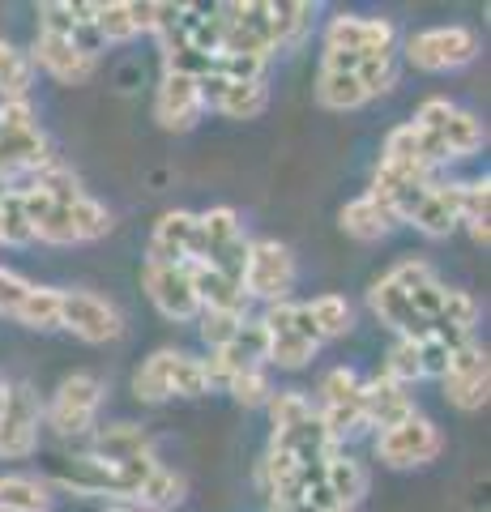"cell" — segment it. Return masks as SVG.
<instances>
[{"label": "cell", "mask_w": 491, "mask_h": 512, "mask_svg": "<svg viewBox=\"0 0 491 512\" xmlns=\"http://www.w3.org/2000/svg\"><path fill=\"white\" fill-rule=\"evenodd\" d=\"M18 325L39 329V333L60 329V291H47V286H35V295L26 299V308H22V316H18Z\"/></svg>", "instance_id": "e575fe53"}, {"label": "cell", "mask_w": 491, "mask_h": 512, "mask_svg": "<svg viewBox=\"0 0 491 512\" xmlns=\"http://www.w3.org/2000/svg\"><path fill=\"white\" fill-rule=\"evenodd\" d=\"M487 214H491V184L487 180H466L462 184V205H457V227H466L474 244L487 248Z\"/></svg>", "instance_id": "d6a6232c"}, {"label": "cell", "mask_w": 491, "mask_h": 512, "mask_svg": "<svg viewBox=\"0 0 491 512\" xmlns=\"http://www.w3.org/2000/svg\"><path fill=\"white\" fill-rule=\"evenodd\" d=\"M359 393H363V380L351 372V367H334L325 380H321V406H316V419L329 431V440H346L363 427V406H359Z\"/></svg>", "instance_id": "30bf717a"}, {"label": "cell", "mask_w": 491, "mask_h": 512, "mask_svg": "<svg viewBox=\"0 0 491 512\" xmlns=\"http://www.w3.org/2000/svg\"><path fill=\"white\" fill-rule=\"evenodd\" d=\"M184 491L188 483L176 474V470H167V466H158L150 478H146V487H141L137 495V508L141 512H163V508H176L184 500Z\"/></svg>", "instance_id": "836d02e7"}, {"label": "cell", "mask_w": 491, "mask_h": 512, "mask_svg": "<svg viewBox=\"0 0 491 512\" xmlns=\"http://www.w3.org/2000/svg\"><path fill=\"white\" fill-rule=\"evenodd\" d=\"M35 90V64L22 47H13L9 39H0V99L5 103H26Z\"/></svg>", "instance_id": "f1b7e54d"}, {"label": "cell", "mask_w": 491, "mask_h": 512, "mask_svg": "<svg viewBox=\"0 0 491 512\" xmlns=\"http://www.w3.org/2000/svg\"><path fill=\"white\" fill-rule=\"evenodd\" d=\"M39 444V397L30 384H9L5 410H0V457L22 461Z\"/></svg>", "instance_id": "8fae6325"}, {"label": "cell", "mask_w": 491, "mask_h": 512, "mask_svg": "<svg viewBox=\"0 0 491 512\" xmlns=\"http://www.w3.org/2000/svg\"><path fill=\"white\" fill-rule=\"evenodd\" d=\"M304 312L312 320V329H316V338L329 342V338H342V333H351L355 325V312H351V303H346L342 295H316L312 303H304Z\"/></svg>", "instance_id": "1f68e13d"}, {"label": "cell", "mask_w": 491, "mask_h": 512, "mask_svg": "<svg viewBox=\"0 0 491 512\" xmlns=\"http://www.w3.org/2000/svg\"><path fill=\"white\" fill-rule=\"evenodd\" d=\"M398 43V26L389 18H355V13H338L325 26V47L334 52H355V56H376V52H393Z\"/></svg>", "instance_id": "9a60e30c"}, {"label": "cell", "mask_w": 491, "mask_h": 512, "mask_svg": "<svg viewBox=\"0 0 491 512\" xmlns=\"http://www.w3.org/2000/svg\"><path fill=\"white\" fill-rule=\"evenodd\" d=\"M197 252V214L188 210H171L154 222L150 235V252L146 261H163V265H188Z\"/></svg>", "instance_id": "7402d4cb"}, {"label": "cell", "mask_w": 491, "mask_h": 512, "mask_svg": "<svg viewBox=\"0 0 491 512\" xmlns=\"http://www.w3.org/2000/svg\"><path fill=\"white\" fill-rule=\"evenodd\" d=\"M52 508V487L30 474L0 478V512H47Z\"/></svg>", "instance_id": "4dcf8cb0"}, {"label": "cell", "mask_w": 491, "mask_h": 512, "mask_svg": "<svg viewBox=\"0 0 491 512\" xmlns=\"http://www.w3.org/2000/svg\"><path fill=\"white\" fill-rule=\"evenodd\" d=\"M90 18L99 26L103 43H129L137 35H154L158 5H141V0H107V5H90Z\"/></svg>", "instance_id": "d6986e66"}, {"label": "cell", "mask_w": 491, "mask_h": 512, "mask_svg": "<svg viewBox=\"0 0 491 512\" xmlns=\"http://www.w3.org/2000/svg\"><path fill=\"white\" fill-rule=\"evenodd\" d=\"M0 235H5L9 248H22V244H35L26 227V214H22V197L18 192H0Z\"/></svg>", "instance_id": "8d00e7d4"}, {"label": "cell", "mask_w": 491, "mask_h": 512, "mask_svg": "<svg viewBox=\"0 0 491 512\" xmlns=\"http://www.w3.org/2000/svg\"><path fill=\"white\" fill-rule=\"evenodd\" d=\"M99 406H103V380L90 372H73L60 380L52 406H47V427L56 436H86L94 419H99Z\"/></svg>", "instance_id": "ba28073f"}, {"label": "cell", "mask_w": 491, "mask_h": 512, "mask_svg": "<svg viewBox=\"0 0 491 512\" xmlns=\"http://www.w3.org/2000/svg\"><path fill=\"white\" fill-rule=\"evenodd\" d=\"M39 30L65 35L69 43H77L94 60H99V52L107 47L99 26H94V18H90V5H73V0H47V5H39Z\"/></svg>", "instance_id": "ffe728a7"}, {"label": "cell", "mask_w": 491, "mask_h": 512, "mask_svg": "<svg viewBox=\"0 0 491 512\" xmlns=\"http://www.w3.org/2000/svg\"><path fill=\"white\" fill-rule=\"evenodd\" d=\"M30 64H39L43 73H52L56 82H65V86H82L94 77V69H99V60L86 56L82 47L69 43L65 35H52V30H35Z\"/></svg>", "instance_id": "2e32d148"}, {"label": "cell", "mask_w": 491, "mask_h": 512, "mask_svg": "<svg viewBox=\"0 0 491 512\" xmlns=\"http://www.w3.org/2000/svg\"><path fill=\"white\" fill-rule=\"evenodd\" d=\"M359 406H363V427H380V431L415 414V402H410L406 384L389 380V376H376V380L363 384Z\"/></svg>", "instance_id": "603a6c76"}, {"label": "cell", "mask_w": 491, "mask_h": 512, "mask_svg": "<svg viewBox=\"0 0 491 512\" xmlns=\"http://www.w3.org/2000/svg\"><path fill=\"white\" fill-rule=\"evenodd\" d=\"M479 56V35L470 26H432L406 39V60L423 73H449Z\"/></svg>", "instance_id": "8992f818"}, {"label": "cell", "mask_w": 491, "mask_h": 512, "mask_svg": "<svg viewBox=\"0 0 491 512\" xmlns=\"http://www.w3.org/2000/svg\"><path fill=\"white\" fill-rule=\"evenodd\" d=\"M244 244V227H240V214L227 210V205H214V210L197 214V252L193 261H218L227 256L231 248Z\"/></svg>", "instance_id": "cb8c5ba5"}, {"label": "cell", "mask_w": 491, "mask_h": 512, "mask_svg": "<svg viewBox=\"0 0 491 512\" xmlns=\"http://www.w3.org/2000/svg\"><path fill=\"white\" fill-rule=\"evenodd\" d=\"M30 295H35V282H26L22 274H13V269L0 265V316H13V320H18Z\"/></svg>", "instance_id": "74e56055"}, {"label": "cell", "mask_w": 491, "mask_h": 512, "mask_svg": "<svg viewBox=\"0 0 491 512\" xmlns=\"http://www.w3.org/2000/svg\"><path fill=\"white\" fill-rule=\"evenodd\" d=\"M60 329H69L73 338H82L90 346L116 342L124 333V316L116 303H107L103 295L90 291H60Z\"/></svg>", "instance_id": "9c48e42d"}, {"label": "cell", "mask_w": 491, "mask_h": 512, "mask_svg": "<svg viewBox=\"0 0 491 512\" xmlns=\"http://www.w3.org/2000/svg\"><path fill=\"white\" fill-rule=\"evenodd\" d=\"M265 329H261V320H244L240 333H235L231 342H223L218 350H210V359H201L205 363V376H210V389L214 384H227L235 376H244V372H257V367L265 363Z\"/></svg>", "instance_id": "5bb4252c"}, {"label": "cell", "mask_w": 491, "mask_h": 512, "mask_svg": "<svg viewBox=\"0 0 491 512\" xmlns=\"http://www.w3.org/2000/svg\"><path fill=\"white\" fill-rule=\"evenodd\" d=\"M321 478H325V495L334 508H355L363 495H368V470H363L355 457L338 453V448L325 457Z\"/></svg>", "instance_id": "484cf974"}, {"label": "cell", "mask_w": 491, "mask_h": 512, "mask_svg": "<svg viewBox=\"0 0 491 512\" xmlns=\"http://www.w3.org/2000/svg\"><path fill=\"white\" fill-rule=\"evenodd\" d=\"M316 103L325 111H355L368 103V94H363L355 69H334V64H321V73H316Z\"/></svg>", "instance_id": "83f0119b"}, {"label": "cell", "mask_w": 491, "mask_h": 512, "mask_svg": "<svg viewBox=\"0 0 491 512\" xmlns=\"http://www.w3.org/2000/svg\"><path fill=\"white\" fill-rule=\"evenodd\" d=\"M90 453L103 457V461H129V457H150L154 444L137 423H112V427L99 431V440H94Z\"/></svg>", "instance_id": "f546056e"}, {"label": "cell", "mask_w": 491, "mask_h": 512, "mask_svg": "<svg viewBox=\"0 0 491 512\" xmlns=\"http://www.w3.org/2000/svg\"><path fill=\"white\" fill-rule=\"evenodd\" d=\"M368 303H372V312L380 316V325H389L398 338H423V320L415 316V308H410V299L398 282H393V274H385L380 282H372V291H368Z\"/></svg>", "instance_id": "d4e9b609"}, {"label": "cell", "mask_w": 491, "mask_h": 512, "mask_svg": "<svg viewBox=\"0 0 491 512\" xmlns=\"http://www.w3.org/2000/svg\"><path fill=\"white\" fill-rule=\"evenodd\" d=\"M410 124H415L419 133H427V141H432L445 158H470L487 141L483 124L449 99H427Z\"/></svg>", "instance_id": "277c9868"}, {"label": "cell", "mask_w": 491, "mask_h": 512, "mask_svg": "<svg viewBox=\"0 0 491 512\" xmlns=\"http://www.w3.org/2000/svg\"><path fill=\"white\" fill-rule=\"evenodd\" d=\"M205 107H214L218 116L227 120H257L269 107V86L265 77H252V82H223V77H205L201 82Z\"/></svg>", "instance_id": "ac0fdd59"}, {"label": "cell", "mask_w": 491, "mask_h": 512, "mask_svg": "<svg viewBox=\"0 0 491 512\" xmlns=\"http://www.w3.org/2000/svg\"><path fill=\"white\" fill-rule=\"evenodd\" d=\"M18 197L30 239H43V244H90V239H103L112 231L107 205L86 197L82 180L60 158H52L47 167L30 175V184Z\"/></svg>", "instance_id": "6da1fadb"}, {"label": "cell", "mask_w": 491, "mask_h": 512, "mask_svg": "<svg viewBox=\"0 0 491 512\" xmlns=\"http://www.w3.org/2000/svg\"><path fill=\"white\" fill-rule=\"evenodd\" d=\"M261 329H265V359L278 363V367H304L316 350H321V338H316L312 320L304 312V303H269L265 316H261Z\"/></svg>", "instance_id": "3957f363"}, {"label": "cell", "mask_w": 491, "mask_h": 512, "mask_svg": "<svg viewBox=\"0 0 491 512\" xmlns=\"http://www.w3.org/2000/svg\"><path fill=\"white\" fill-rule=\"evenodd\" d=\"M0 244H5V235H0Z\"/></svg>", "instance_id": "7bdbcfd3"}, {"label": "cell", "mask_w": 491, "mask_h": 512, "mask_svg": "<svg viewBox=\"0 0 491 512\" xmlns=\"http://www.w3.org/2000/svg\"><path fill=\"white\" fill-rule=\"evenodd\" d=\"M141 286L154 299V308L167 320H197L201 303L188 278V265H163V261H146L141 265Z\"/></svg>", "instance_id": "4fadbf2b"}, {"label": "cell", "mask_w": 491, "mask_h": 512, "mask_svg": "<svg viewBox=\"0 0 491 512\" xmlns=\"http://www.w3.org/2000/svg\"><path fill=\"white\" fill-rule=\"evenodd\" d=\"M325 512H355V508H325Z\"/></svg>", "instance_id": "b9f144b4"}, {"label": "cell", "mask_w": 491, "mask_h": 512, "mask_svg": "<svg viewBox=\"0 0 491 512\" xmlns=\"http://www.w3.org/2000/svg\"><path fill=\"white\" fill-rule=\"evenodd\" d=\"M440 448H445V436H440V427L427 419V414H410V419L385 427L376 436V457L385 461L389 470H410V466H427V461L440 457Z\"/></svg>", "instance_id": "5b68a950"}, {"label": "cell", "mask_w": 491, "mask_h": 512, "mask_svg": "<svg viewBox=\"0 0 491 512\" xmlns=\"http://www.w3.org/2000/svg\"><path fill=\"white\" fill-rule=\"evenodd\" d=\"M5 397H9V384L0 380V410H5Z\"/></svg>", "instance_id": "60d3db41"}, {"label": "cell", "mask_w": 491, "mask_h": 512, "mask_svg": "<svg viewBox=\"0 0 491 512\" xmlns=\"http://www.w3.org/2000/svg\"><path fill=\"white\" fill-rule=\"evenodd\" d=\"M385 376L398 384H415L423 380V363H419V342L415 338H398L385 355Z\"/></svg>", "instance_id": "d590c367"}, {"label": "cell", "mask_w": 491, "mask_h": 512, "mask_svg": "<svg viewBox=\"0 0 491 512\" xmlns=\"http://www.w3.org/2000/svg\"><path fill=\"white\" fill-rule=\"evenodd\" d=\"M295 286V256L287 244L278 239H257L248 244L244 256V295L248 299H265V303H282Z\"/></svg>", "instance_id": "52a82bcc"}, {"label": "cell", "mask_w": 491, "mask_h": 512, "mask_svg": "<svg viewBox=\"0 0 491 512\" xmlns=\"http://www.w3.org/2000/svg\"><path fill=\"white\" fill-rule=\"evenodd\" d=\"M133 389H137L141 402L201 397V393H210V376H205V363L184 355V350H154V355L137 367Z\"/></svg>", "instance_id": "7a4b0ae2"}, {"label": "cell", "mask_w": 491, "mask_h": 512, "mask_svg": "<svg viewBox=\"0 0 491 512\" xmlns=\"http://www.w3.org/2000/svg\"><path fill=\"white\" fill-rule=\"evenodd\" d=\"M457 205H462V184H440L432 180L423 188V197L415 201V210H410V227L432 235V239H445L457 231Z\"/></svg>", "instance_id": "44dd1931"}, {"label": "cell", "mask_w": 491, "mask_h": 512, "mask_svg": "<svg viewBox=\"0 0 491 512\" xmlns=\"http://www.w3.org/2000/svg\"><path fill=\"white\" fill-rule=\"evenodd\" d=\"M227 393L235 397L240 406H265L269 397H274V384H269L265 376V367H257V372H244V376H235L227 384Z\"/></svg>", "instance_id": "f35d334b"}, {"label": "cell", "mask_w": 491, "mask_h": 512, "mask_svg": "<svg viewBox=\"0 0 491 512\" xmlns=\"http://www.w3.org/2000/svg\"><path fill=\"white\" fill-rule=\"evenodd\" d=\"M445 393L457 410H483L487 406V389H491V363L487 350L479 342H462L453 350V359L445 367Z\"/></svg>", "instance_id": "7c38bea8"}, {"label": "cell", "mask_w": 491, "mask_h": 512, "mask_svg": "<svg viewBox=\"0 0 491 512\" xmlns=\"http://www.w3.org/2000/svg\"><path fill=\"white\" fill-rule=\"evenodd\" d=\"M338 227L351 235V239H363V244H372V239H385L393 227H398V218H393L376 197H368V192H363V197H355V201L342 205Z\"/></svg>", "instance_id": "4316f807"}, {"label": "cell", "mask_w": 491, "mask_h": 512, "mask_svg": "<svg viewBox=\"0 0 491 512\" xmlns=\"http://www.w3.org/2000/svg\"><path fill=\"white\" fill-rule=\"evenodd\" d=\"M205 111V94L197 77L184 73H163V86H158L154 99V120L167 128V133H188Z\"/></svg>", "instance_id": "e0dca14e"}, {"label": "cell", "mask_w": 491, "mask_h": 512, "mask_svg": "<svg viewBox=\"0 0 491 512\" xmlns=\"http://www.w3.org/2000/svg\"><path fill=\"white\" fill-rule=\"evenodd\" d=\"M248 316H235V312H201V338L210 342V350H218L223 342H231L240 333Z\"/></svg>", "instance_id": "ab89813d"}]
</instances>
